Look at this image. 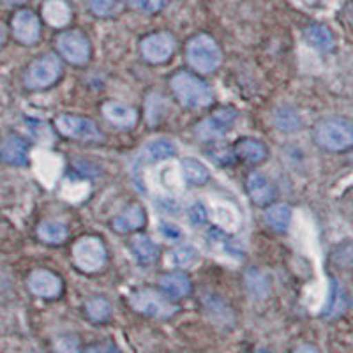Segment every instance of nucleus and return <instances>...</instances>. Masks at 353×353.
<instances>
[{
	"mask_svg": "<svg viewBox=\"0 0 353 353\" xmlns=\"http://www.w3.org/2000/svg\"><path fill=\"white\" fill-rule=\"evenodd\" d=\"M172 88L176 99L188 108H205L214 101L209 85L189 72H179L172 78Z\"/></svg>",
	"mask_w": 353,
	"mask_h": 353,
	"instance_id": "f257e3e1",
	"label": "nucleus"
},
{
	"mask_svg": "<svg viewBox=\"0 0 353 353\" xmlns=\"http://www.w3.org/2000/svg\"><path fill=\"white\" fill-rule=\"evenodd\" d=\"M188 61L198 72L209 74L219 68L221 50L212 37L201 34V36H196L189 41Z\"/></svg>",
	"mask_w": 353,
	"mask_h": 353,
	"instance_id": "f03ea898",
	"label": "nucleus"
},
{
	"mask_svg": "<svg viewBox=\"0 0 353 353\" xmlns=\"http://www.w3.org/2000/svg\"><path fill=\"white\" fill-rule=\"evenodd\" d=\"M316 141L327 150H346L353 143L352 124L345 119H330L316 128Z\"/></svg>",
	"mask_w": 353,
	"mask_h": 353,
	"instance_id": "7ed1b4c3",
	"label": "nucleus"
},
{
	"mask_svg": "<svg viewBox=\"0 0 353 353\" xmlns=\"http://www.w3.org/2000/svg\"><path fill=\"white\" fill-rule=\"evenodd\" d=\"M132 309L147 316L159 318V320H166V318L173 316L176 313V305L170 302V299L163 293L156 292V290H138L129 299Z\"/></svg>",
	"mask_w": 353,
	"mask_h": 353,
	"instance_id": "20e7f679",
	"label": "nucleus"
},
{
	"mask_svg": "<svg viewBox=\"0 0 353 353\" xmlns=\"http://www.w3.org/2000/svg\"><path fill=\"white\" fill-rule=\"evenodd\" d=\"M74 263L85 272H96L106 261L105 244L96 237H83L72 248Z\"/></svg>",
	"mask_w": 353,
	"mask_h": 353,
	"instance_id": "39448f33",
	"label": "nucleus"
},
{
	"mask_svg": "<svg viewBox=\"0 0 353 353\" xmlns=\"http://www.w3.org/2000/svg\"><path fill=\"white\" fill-rule=\"evenodd\" d=\"M62 72L61 61L55 55L41 57L28 68L25 74V85L28 88H46L59 80Z\"/></svg>",
	"mask_w": 353,
	"mask_h": 353,
	"instance_id": "423d86ee",
	"label": "nucleus"
},
{
	"mask_svg": "<svg viewBox=\"0 0 353 353\" xmlns=\"http://www.w3.org/2000/svg\"><path fill=\"white\" fill-rule=\"evenodd\" d=\"M57 129L61 134L68 138H74V140L83 141H99L103 138L99 129L96 128L90 119L78 115H61L57 117Z\"/></svg>",
	"mask_w": 353,
	"mask_h": 353,
	"instance_id": "0eeeda50",
	"label": "nucleus"
},
{
	"mask_svg": "<svg viewBox=\"0 0 353 353\" xmlns=\"http://www.w3.org/2000/svg\"><path fill=\"white\" fill-rule=\"evenodd\" d=\"M57 48L61 52V55L64 57L65 61L71 62V64H85L90 57V44L85 39V36H81L80 32H64L59 36L57 39Z\"/></svg>",
	"mask_w": 353,
	"mask_h": 353,
	"instance_id": "6e6552de",
	"label": "nucleus"
},
{
	"mask_svg": "<svg viewBox=\"0 0 353 353\" xmlns=\"http://www.w3.org/2000/svg\"><path fill=\"white\" fill-rule=\"evenodd\" d=\"M235 119H237V112L232 108H223L219 112L214 113L212 117H209L207 121L201 122L196 128V134L205 141L217 140L223 134L230 131L235 124Z\"/></svg>",
	"mask_w": 353,
	"mask_h": 353,
	"instance_id": "1a4fd4ad",
	"label": "nucleus"
},
{
	"mask_svg": "<svg viewBox=\"0 0 353 353\" xmlns=\"http://www.w3.org/2000/svg\"><path fill=\"white\" fill-rule=\"evenodd\" d=\"M175 52V39L168 32H157L141 41V55L152 64L166 62Z\"/></svg>",
	"mask_w": 353,
	"mask_h": 353,
	"instance_id": "9d476101",
	"label": "nucleus"
},
{
	"mask_svg": "<svg viewBox=\"0 0 353 353\" xmlns=\"http://www.w3.org/2000/svg\"><path fill=\"white\" fill-rule=\"evenodd\" d=\"M12 34L20 43L34 44L41 36L39 18L28 9H21L12 18Z\"/></svg>",
	"mask_w": 353,
	"mask_h": 353,
	"instance_id": "9b49d317",
	"label": "nucleus"
},
{
	"mask_svg": "<svg viewBox=\"0 0 353 353\" xmlns=\"http://www.w3.org/2000/svg\"><path fill=\"white\" fill-rule=\"evenodd\" d=\"M28 288L34 295L43 299H55L62 292L61 277L53 274L52 270H36L28 277Z\"/></svg>",
	"mask_w": 353,
	"mask_h": 353,
	"instance_id": "f8f14e48",
	"label": "nucleus"
},
{
	"mask_svg": "<svg viewBox=\"0 0 353 353\" xmlns=\"http://www.w3.org/2000/svg\"><path fill=\"white\" fill-rule=\"evenodd\" d=\"M248 191L249 196L253 198L254 203L269 205L276 198V188L272 182L261 173H253L248 179Z\"/></svg>",
	"mask_w": 353,
	"mask_h": 353,
	"instance_id": "ddd939ff",
	"label": "nucleus"
},
{
	"mask_svg": "<svg viewBox=\"0 0 353 353\" xmlns=\"http://www.w3.org/2000/svg\"><path fill=\"white\" fill-rule=\"evenodd\" d=\"M71 6L65 0H46L43 4V18L52 27H65L71 21Z\"/></svg>",
	"mask_w": 353,
	"mask_h": 353,
	"instance_id": "4468645a",
	"label": "nucleus"
},
{
	"mask_svg": "<svg viewBox=\"0 0 353 353\" xmlns=\"http://www.w3.org/2000/svg\"><path fill=\"white\" fill-rule=\"evenodd\" d=\"M103 113L108 119L112 124L119 125V128H132L134 122H137V112L128 105H122V103H106L103 106Z\"/></svg>",
	"mask_w": 353,
	"mask_h": 353,
	"instance_id": "2eb2a0df",
	"label": "nucleus"
},
{
	"mask_svg": "<svg viewBox=\"0 0 353 353\" xmlns=\"http://www.w3.org/2000/svg\"><path fill=\"white\" fill-rule=\"evenodd\" d=\"M0 157L9 165H25L28 159V147L21 138L11 137L0 145Z\"/></svg>",
	"mask_w": 353,
	"mask_h": 353,
	"instance_id": "dca6fc26",
	"label": "nucleus"
},
{
	"mask_svg": "<svg viewBox=\"0 0 353 353\" xmlns=\"http://www.w3.org/2000/svg\"><path fill=\"white\" fill-rule=\"evenodd\" d=\"M161 290L168 299H184L191 293V281L184 274H166L161 279Z\"/></svg>",
	"mask_w": 353,
	"mask_h": 353,
	"instance_id": "f3484780",
	"label": "nucleus"
},
{
	"mask_svg": "<svg viewBox=\"0 0 353 353\" xmlns=\"http://www.w3.org/2000/svg\"><path fill=\"white\" fill-rule=\"evenodd\" d=\"M143 223H145L143 209L138 207V205H132V207H129L128 210H124L121 216L113 221V228H115L117 232L128 233V232H132V230H138L140 226H143Z\"/></svg>",
	"mask_w": 353,
	"mask_h": 353,
	"instance_id": "a211bd4d",
	"label": "nucleus"
},
{
	"mask_svg": "<svg viewBox=\"0 0 353 353\" xmlns=\"http://www.w3.org/2000/svg\"><path fill=\"white\" fill-rule=\"evenodd\" d=\"M131 251L134 254L140 263L143 265H150L157 260V245L154 244L152 239L145 237V235H137V237H132L131 241Z\"/></svg>",
	"mask_w": 353,
	"mask_h": 353,
	"instance_id": "6ab92c4d",
	"label": "nucleus"
},
{
	"mask_svg": "<svg viewBox=\"0 0 353 353\" xmlns=\"http://www.w3.org/2000/svg\"><path fill=\"white\" fill-rule=\"evenodd\" d=\"M176 154V147L168 140H154L150 143L145 145V149L141 150V159L147 163H156V161L168 159Z\"/></svg>",
	"mask_w": 353,
	"mask_h": 353,
	"instance_id": "aec40b11",
	"label": "nucleus"
},
{
	"mask_svg": "<svg viewBox=\"0 0 353 353\" xmlns=\"http://www.w3.org/2000/svg\"><path fill=\"white\" fill-rule=\"evenodd\" d=\"M181 170L185 182L191 185H203L209 181V170L205 168V165H201L198 159H193V157L182 159Z\"/></svg>",
	"mask_w": 353,
	"mask_h": 353,
	"instance_id": "412c9836",
	"label": "nucleus"
},
{
	"mask_svg": "<svg viewBox=\"0 0 353 353\" xmlns=\"http://www.w3.org/2000/svg\"><path fill=\"white\" fill-rule=\"evenodd\" d=\"M305 41L320 52H330L334 48L332 32L323 25H313L305 28Z\"/></svg>",
	"mask_w": 353,
	"mask_h": 353,
	"instance_id": "4be33fe9",
	"label": "nucleus"
},
{
	"mask_svg": "<svg viewBox=\"0 0 353 353\" xmlns=\"http://www.w3.org/2000/svg\"><path fill=\"white\" fill-rule=\"evenodd\" d=\"M235 152L239 157L245 161H251V163H260L267 157V149L261 141L256 140H241L235 145Z\"/></svg>",
	"mask_w": 353,
	"mask_h": 353,
	"instance_id": "5701e85b",
	"label": "nucleus"
},
{
	"mask_svg": "<svg viewBox=\"0 0 353 353\" xmlns=\"http://www.w3.org/2000/svg\"><path fill=\"white\" fill-rule=\"evenodd\" d=\"M265 221L270 228L277 230V232H286L290 226V221H292V210H290L288 205H276V207H270L265 214Z\"/></svg>",
	"mask_w": 353,
	"mask_h": 353,
	"instance_id": "b1692460",
	"label": "nucleus"
},
{
	"mask_svg": "<svg viewBox=\"0 0 353 353\" xmlns=\"http://www.w3.org/2000/svg\"><path fill=\"white\" fill-rule=\"evenodd\" d=\"M39 233V239L44 242H50V244H61L68 239V228H65L62 223H57V221H46L37 230Z\"/></svg>",
	"mask_w": 353,
	"mask_h": 353,
	"instance_id": "393cba45",
	"label": "nucleus"
},
{
	"mask_svg": "<svg viewBox=\"0 0 353 353\" xmlns=\"http://www.w3.org/2000/svg\"><path fill=\"white\" fill-rule=\"evenodd\" d=\"M207 242H209L210 248L219 249L225 254H230V256H241L242 251L232 239L223 232H217V230H210L209 237H207Z\"/></svg>",
	"mask_w": 353,
	"mask_h": 353,
	"instance_id": "a878e982",
	"label": "nucleus"
},
{
	"mask_svg": "<svg viewBox=\"0 0 353 353\" xmlns=\"http://www.w3.org/2000/svg\"><path fill=\"white\" fill-rule=\"evenodd\" d=\"M214 219L217 221V225L223 226L228 232H233V230L239 228V214L232 205H216L214 207Z\"/></svg>",
	"mask_w": 353,
	"mask_h": 353,
	"instance_id": "bb28decb",
	"label": "nucleus"
},
{
	"mask_svg": "<svg viewBox=\"0 0 353 353\" xmlns=\"http://www.w3.org/2000/svg\"><path fill=\"white\" fill-rule=\"evenodd\" d=\"M170 265L173 267H179V269H189L193 267L198 260V251L193 245H182V248H176L175 251H172L170 254Z\"/></svg>",
	"mask_w": 353,
	"mask_h": 353,
	"instance_id": "cd10ccee",
	"label": "nucleus"
},
{
	"mask_svg": "<svg viewBox=\"0 0 353 353\" xmlns=\"http://www.w3.org/2000/svg\"><path fill=\"white\" fill-rule=\"evenodd\" d=\"M85 311H87V316L92 321H106L112 314V307H110V302L103 297H94L85 304Z\"/></svg>",
	"mask_w": 353,
	"mask_h": 353,
	"instance_id": "c85d7f7f",
	"label": "nucleus"
},
{
	"mask_svg": "<svg viewBox=\"0 0 353 353\" xmlns=\"http://www.w3.org/2000/svg\"><path fill=\"white\" fill-rule=\"evenodd\" d=\"M276 124L283 131H295V129L301 128V117L293 108L285 106V108H279L276 112Z\"/></svg>",
	"mask_w": 353,
	"mask_h": 353,
	"instance_id": "c756f323",
	"label": "nucleus"
},
{
	"mask_svg": "<svg viewBox=\"0 0 353 353\" xmlns=\"http://www.w3.org/2000/svg\"><path fill=\"white\" fill-rule=\"evenodd\" d=\"M122 9V0H90V11L101 18L117 14Z\"/></svg>",
	"mask_w": 353,
	"mask_h": 353,
	"instance_id": "7c9ffc66",
	"label": "nucleus"
},
{
	"mask_svg": "<svg viewBox=\"0 0 353 353\" xmlns=\"http://www.w3.org/2000/svg\"><path fill=\"white\" fill-rule=\"evenodd\" d=\"M53 348L57 353H81V341L74 334H62L55 337Z\"/></svg>",
	"mask_w": 353,
	"mask_h": 353,
	"instance_id": "2f4dec72",
	"label": "nucleus"
},
{
	"mask_svg": "<svg viewBox=\"0 0 353 353\" xmlns=\"http://www.w3.org/2000/svg\"><path fill=\"white\" fill-rule=\"evenodd\" d=\"M188 219H189V225L194 226V228H200L207 223L209 219V212L207 209L203 207V203H193L189 207L188 210Z\"/></svg>",
	"mask_w": 353,
	"mask_h": 353,
	"instance_id": "473e14b6",
	"label": "nucleus"
},
{
	"mask_svg": "<svg viewBox=\"0 0 353 353\" xmlns=\"http://www.w3.org/2000/svg\"><path fill=\"white\" fill-rule=\"evenodd\" d=\"M128 4L141 12H157L168 4V0H128Z\"/></svg>",
	"mask_w": 353,
	"mask_h": 353,
	"instance_id": "72a5a7b5",
	"label": "nucleus"
},
{
	"mask_svg": "<svg viewBox=\"0 0 353 353\" xmlns=\"http://www.w3.org/2000/svg\"><path fill=\"white\" fill-rule=\"evenodd\" d=\"M209 156L212 157L216 163H219V165H232L233 159H235V156H233L232 150H230L228 147L223 143L214 145L212 149L209 150Z\"/></svg>",
	"mask_w": 353,
	"mask_h": 353,
	"instance_id": "f704fd0d",
	"label": "nucleus"
},
{
	"mask_svg": "<svg viewBox=\"0 0 353 353\" xmlns=\"http://www.w3.org/2000/svg\"><path fill=\"white\" fill-rule=\"evenodd\" d=\"M346 307V301H345V293H343L341 288H336L332 293V301H330L329 311L327 314L329 316H337V314H341Z\"/></svg>",
	"mask_w": 353,
	"mask_h": 353,
	"instance_id": "c9c22d12",
	"label": "nucleus"
},
{
	"mask_svg": "<svg viewBox=\"0 0 353 353\" xmlns=\"http://www.w3.org/2000/svg\"><path fill=\"white\" fill-rule=\"evenodd\" d=\"M248 283H249V290H251V293L256 295V297H263L265 293H267V283H265L263 277L258 276L256 272L249 274Z\"/></svg>",
	"mask_w": 353,
	"mask_h": 353,
	"instance_id": "e433bc0d",
	"label": "nucleus"
},
{
	"mask_svg": "<svg viewBox=\"0 0 353 353\" xmlns=\"http://www.w3.org/2000/svg\"><path fill=\"white\" fill-rule=\"evenodd\" d=\"M159 232L161 235L170 242H175V241H181L182 239V232L181 228L173 223H161L159 225Z\"/></svg>",
	"mask_w": 353,
	"mask_h": 353,
	"instance_id": "4c0bfd02",
	"label": "nucleus"
},
{
	"mask_svg": "<svg viewBox=\"0 0 353 353\" xmlns=\"http://www.w3.org/2000/svg\"><path fill=\"white\" fill-rule=\"evenodd\" d=\"M85 353H122V352L119 350V346L113 345V343H99V345L90 346Z\"/></svg>",
	"mask_w": 353,
	"mask_h": 353,
	"instance_id": "58836bf2",
	"label": "nucleus"
},
{
	"mask_svg": "<svg viewBox=\"0 0 353 353\" xmlns=\"http://www.w3.org/2000/svg\"><path fill=\"white\" fill-rule=\"evenodd\" d=\"M293 353H320V350L313 345H302V346H299V348L295 350Z\"/></svg>",
	"mask_w": 353,
	"mask_h": 353,
	"instance_id": "ea45409f",
	"label": "nucleus"
},
{
	"mask_svg": "<svg viewBox=\"0 0 353 353\" xmlns=\"http://www.w3.org/2000/svg\"><path fill=\"white\" fill-rule=\"evenodd\" d=\"M2 41H4V32H2V28H0V44H2Z\"/></svg>",
	"mask_w": 353,
	"mask_h": 353,
	"instance_id": "a19ab883",
	"label": "nucleus"
}]
</instances>
